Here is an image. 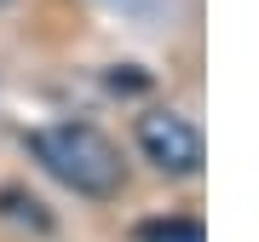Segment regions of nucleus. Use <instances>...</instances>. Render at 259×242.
<instances>
[{
	"label": "nucleus",
	"instance_id": "obj_1",
	"mask_svg": "<svg viewBox=\"0 0 259 242\" xmlns=\"http://www.w3.org/2000/svg\"><path fill=\"white\" fill-rule=\"evenodd\" d=\"M29 150H35V162L52 179H64V185L81 190V196H115L121 190V150L104 139L98 127H87V121L40 127L35 139H29Z\"/></svg>",
	"mask_w": 259,
	"mask_h": 242
},
{
	"label": "nucleus",
	"instance_id": "obj_2",
	"mask_svg": "<svg viewBox=\"0 0 259 242\" xmlns=\"http://www.w3.org/2000/svg\"><path fill=\"white\" fill-rule=\"evenodd\" d=\"M139 150L156 162L161 173H196L202 168V133H196L179 110L139 115Z\"/></svg>",
	"mask_w": 259,
	"mask_h": 242
},
{
	"label": "nucleus",
	"instance_id": "obj_3",
	"mask_svg": "<svg viewBox=\"0 0 259 242\" xmlns=\"http://www.w3.org/2000/svg\"><path fill=\"white\" fill-rule=\"evenodd\" d=\"M139 242H207L202 219H144Z\"/></svg>",
	"mask_w": 259,
	"mask_h": 242
},
{
	"label": "nucleus",
	"instance_id": "obj_4",
	"mask_svg": "<svg viewBox=\"0 0 259 242\" xmlns=\"http://www.w3.org/2000/svg\"><path fill=\"white\" fill-rule=\"evenodd\" d=\"M0 208H6L12 219H29L35 231H47V214H40V202H35V196H23V190H0Z\"/></svg>",
	"mask_w": 259,
	"mask_h": 242
}]
</instances>
